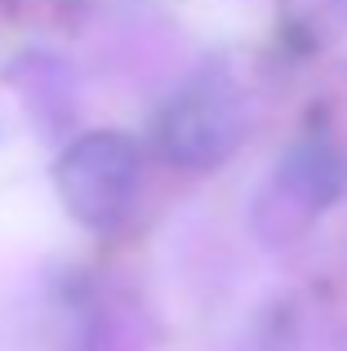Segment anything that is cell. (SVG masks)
Masks as SVG:
<instances>
[{"instance_id":"3957f363","label":"cell","mask_w":347,"mask_h":351,"mask_svg":"<svg viewBox=\"0 0 347 351\" xmlns=\"http://www.w3.org/2000/svg\"><path fill=\"white\" fill-rule=\"evenodd\" d=\"M347 196V160L325 134H303L298 143L285 147V156L272 169V191H267V223L263 236L276 232L280 218H289V232L307 227L316 214L334 209Z\"/></svg>"},{"instance_id":"5b68a950","label":"cell","mask_w":347,"mask_h":351,"mask_svg":"<svg viewBox=\"0 0 347 351\" xmlns=\"http://www.w3.org/2000/svg\"><path fill=\"white\" fill-rule=\"evenodd\" d=\"M67 351H139V325L116 307H98L76 325Z\"/></svg>"},{"instance_id":"277c9868","label":"cell","mask_w":347,"mask_h":351,"mask_svg":"<svg viewBox=\"0 0 347 351\" xmlns=\"http://www.w3.org/2000/svg\"><path fill=\"white\" fill-rule=\"evenodd\" d=\"M280 32L294 49H325L347 32V0H280Z\"/></svg>"},{"instance_id":"6da1fadb","label":"cell","mask_w":347,"mask_h":351,"mask_svg":"<svg viewBox=\"0 0 347 351\" xmlns=\"http://www.w3.org/2000/svg\"><path fill=\"white\" fill-rule=\"evenodd\" d=\"M254 125L250 98L218 76H196L160 103L152 120V143L178 169H218L241 152Z\"/></svg>"},{"instance_id":"7a4b0ae2","label":"cell","mask_w":347,"mask_h":351,"mask_svg":"<svg viewBox=\"0 0 347 351\" xmlns=\"http://www.w3.org/2000/svg\"><path fill=\"white\" fill-rule=\"evenodd\" d=\"M58 200L80 227L89 232H116L134 214L143 187V152L130 134L94 129L80 134L53 165Z\"/></svg>"}]
</instances>
